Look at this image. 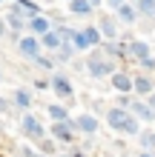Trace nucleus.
Listing matches in <instances>:
<instances>
[{"mask_svg": "<svg viewBox=\"0 0 155 157\" xmlns=\"http://www.w3.org/2000/svg\"><path fill=\"white\" fill-rule=\"evenodd\" d=\"M84 66H86V71H89L92 77H112V75H115V60L106 57L101 49H95L92 54H89V60L84 63Z\"/></svg>", "mask_w": 155, "mask_h": 157, "instance_id": "obj_1", "label": "nucleus"}, {"mask_svg": "<svg viewBox=\"0 0 155 157\" xmlns=\"http://www.w3.org/2000/svg\"><path fill=\"white\" fill-rule=\"evenodd\" d=\"M20 132L29 137L32 143H38V140H43V137H46V128H43V123L38 117H35L32 112H26L23 117H20Z\"/></svg>", "mask_w": 155, "mask_h": 157, "instance_id": "obj_2", "label": "nucleus"}, {"mask_svg": "<svg viewBox=\"0 0 155 157\" xmlns=\"http://www.w3.org/2000/svg\"><path fill=\"white\" fill-rule=\"evenodd\" d=\"M49 134H52V140H58L63 146H72V143L78 140V132H75V126H72V117L63 120V123H52Z\"/></svg>", "mask_w": 155, "mask_h": 157, "instance_id": "obj_3", "label": "nucleus"}, {"mask_svg": "<svg viewBox=\"0 0 155 157\" xmlns=\"http://www.w3.org/2000/svg\"><path fill=\"white\" fill-rule=\"evenodd\" d=\"M17 52H20V57L26 60H35L40 54V37H35V34H20V40H17Z\"/></svg>", "mask_w": 155, "mask_h": 157, "instance_id": "obj_4", "label": "nucleus"}, {"mask_svg": "<svg viewBox=\"0 0 155 157\" xmlns=\"http://www.w3.org/2000/svg\"><path fill=\"white\" fill-rule=\"evenodd\" d=\"M72 126H75V132L78 134H98V128H101V123H98V117L95 114H89V112H84V114H78V117H72Z\"/></svg>", "mask_w": 155, "mask_h": 157, "instance_id": "obj_5", "label": "nucleus"}, {"mask_svg": "<svg viewBox=\"0 0 155 157\" xmlns=\"http://www.w3.org/2000/svg\"><path fill=\"white\" fill-rule=\"evenodd\" d=\"M49 89H52L58 97H63V100H72V94H75V91H72V80H69L66 75H55V77L49 80Z\"/></svg>", "mask_w": 155, "mask_h": 157, "instance_id": "obj_6", "label": "nucleus"}, {"mask_svg": "<svg viewBox=\"0 0 155 157\" xmlns=\"http://www.w3.org/2000/svg\"><path fill=\"white\" fill-rule=\"evenodd\" d=\"M49 29H52V23H49L46 14H35V17H29V23H26V32L35 34V37H43Z\"/></svg>", "mask_w": 155, "mask_h": 157, "instance_id": "obj_7", "label": "nucleus"}, {"mask_svg": "<svg viewBox=\"0 0 155 157\" xmlns=\"http://www.w3.org/2000/svg\"><path fill=\"white\" fill-rule=\"evenodd\" d=\"M126 117H129V112H126V109H118V106H112L106 112V123L115 128V132H121L124 128V123H126Z\"/></svg>", "mask_w": 155, "mask_h": 157, "instance_id": "obj_8", "label": "nucleus"}, {"mask_svg": "<svg viewBox=\"0 0 155 157\" xmlns=\"http://www.w3.org/2000/svg\"><path fill=\"white\" fill-rule=\"evenodd\" d=\"M132 91H135V94H141V97H149L152 91H155V83H152L147 75H141V77H132Z\"/></svg>", "mask_w": 155, "mask_h": 157, "instance_id": "obj_9", "label": "nucleus"}, {"mask_svg": "<svg viewBox=\"0 0 155 157\" xmlns=\"http://www.w3.org/2000/svg\"><path fill=\"white\" fill-rule=\"evenodd\" d=\"M112 89L118 91V94H129L132 91V77L124 75V71H115L112 75Z\"/></svg>", "mask_w": 155, "mask_h": 157, "instance_id": "obj_10", "label": "nucleus"}, {"mask_svg": "<svg viewBox=\"0 0 155 157\" xmlns=\"http://www.w3.org/2000/svg\"><path fill=\"white\" fill-rule=\"evenodd\" d=\"M60 46H63V37L58 34V29H49V32H46V34H43V37H40V49H49V52H58Z\"/></svg>", "mask_w": 155, "mask_h": 157, "instance_id": "obj_11", "label": "nucleus"}, {"mask_svg": "<svg viewBox=\"0 0 155 157\" xmlns=\"http://www.w3.org/2000/svg\"><path fill=\"white\" fill-rule=\"evenodd\" d=\"M129 112H132V117H135V120H147V123L155 117V112H152V109H149L147 103H144V100H132Z\"/></svg>", "mask_w": 155, "mask_h": 157, "instance_id": "obj_12", "label": "nucleus"}, {"mask_svg": "<svg viewBox=\"0 0 155 157\" xmlns=\"http://www.w3.org/2000/svg\"><path fill=\"white\" fill-rule=\"evenodd\" d=\"M12 100H14L17 109H23V112H29V109H32V91L29 89H14Z\"/></svg>", "mask_w": 155, "mask_h": 157, "instance_id": "obj_13", "label": "nucleus"}, {"mask_svg": "<svg viewBox=\"0 0 155 157\" xmlns=\"http://www.w3.org/2000/svg\"><path fill=\"white\" fill-rule=\"evenodd\" d=\"M46 114L52 117V123H63V120H69V109L60 103H52V106H46Z\"/></svg>", "mask_w": 155, "mask_h": 157, "instance_id": "obj_14", "label": "nucleus"}, {"mask_svg": "<svg viewBox=\"0 0 155 157\" xmlns=\"http://www.w3.org/2000/svg\"><path fill=\"white\" fill-rule=\"evenodd\" d=\"M72 57H75V49H72V43H63L58 52H52V60H55V63H69Z\"/></svg>", "mask_w": 155, "mask_h": 157, "instance_id": "obj_15", "label": "nucleus"}, {"mask_svg": "<svg viewBox=\"0 0 155 157\" xmlns=\"http://www.w3.org/2000/svg\"><path fill=\"white\" fill-rule=\"evenodd\" d=\"M38 154L55 157V154H58V140H52V137H43V140H38Z\"/></svg>", "mask_w": 155, "mask_h": 157, "instance_id": "obj_16", "label": "nucleus"}, {"mask_svg": "<svg viewBox=\"0 0 155 157\" xmlns=\"http://www.w3.org/2000/svg\"><path fill=\"white\" fill-rule=\"evenodd\" d=\"M98 32H101L104 37H109V40H112L115 34H118V26H115V20H112V17H101V26H98Z\"/></svg>", "mask_w": 155, "mask_h": 157, "instance_id": "obj_17", "label": "nucleus"}, {"mask_svg": "<svg viewBox=\"0 0 155 157\" xmlns=\"http://www.w3.org/2000/svg\"><path fill=\"white\" fill-rule=\"evenodd\" d=\"M84 32V37L89 43V49H95V46H101V32H98V26H86V29H80Z\"/></svg>", "mask_w": 155, "mask_h": 157, "instance_id": "obj_18", "label": "nucleus"}, {"mask_svg": "<svg viewBox=\"0 0 155 157\" xmlns=\"http://www.w3.org/2000/svg\"><path fill=\"white\" fill-rule=\"evenodd\" d=\"M69 12L72 14H92V6H89V0H69Z\"/></svg>", "mask_w": 155, "mask_h": 157, "instance_id": "obj_19", "label": "nucleus"}, {"mask_svg": "<svg viewBox=\"0 0 155 157\" xmlns=\"http://www.w3.org/2000/svg\"><path fill=\"white\" fill-rule=\"evenodd\" d=\"M138 143H141L144 151H155V132H149V128H147V132H141L138 134Z\"/></svg>", "mask_w": 155, "mask_h": 157, "instance_id": "obj_20", "label": "nucleus"}, {"mask_svg": "<svg viewBox=\"0 0 155 157\" xmlns=\"http://www.w3.org/2000/svg\"><path fill=\"white\" fill-rule=\"evenodd\" d=\"M32 63H35V66H38V69H43V71H52L55 66H58V63H55V60L49 57V54H43V52H40V54H38V57H35Z\"/></svg>", "mask_w": 155, "mask_h": 157, "instance_id": "obj_21", "label": "nucleus"}, {"mask_svg": "<svg viewBox=\"0 0 155 157\" xmlns=\"http://www.w3.org/2000/svg\"><path fill=\"white\" fill-rule=\"evenodd\" d=\"M69 43H72V49H75V52H86V49H89V43H86V37H84V32H78V29H75V34H72V40H69Z\"/></svg>", "mask_w": 155, "mask_h": 157, "instance_id": "obj_22", "label": "nucleus"}, {"mask_svg": "<svg viewBox=\"0 0 155 157\" xmlns=\"http://www.w3.org/2000/svg\"><path fill=\"white\" fill-rule=\"evenodd\" d=\"M124 134H141V120H135L132 114L126 117V123H124V128H121Z\"/></svg>", "mask_w": 155, "mask_h": 157, "instance_id": "obj_23", "label": "nucleus"}, {"mask_svg": "<svg viewBox=\"0 0 155 157\" xmlns=\"http://www.w3.org/2000/svg\"><path fill=\"white\" fill-rule=\"evenodd\" d=\"M118 17H121L124 23H135V9H132V6H126V3H124V6H118Z\"/></svg>", "mask_w": 155, "mask_h": 157, "instance_id": "obj_24", "label": "nucleus"}, {"mask_svg": "<svg viewBox=\"0 0 155 157\" xmlns=\"http://www.w3.org/2000/svg\"><path fill=\"white\" fill-rule=\"evenodd\" d=\"M138 9L144 14H149V17H155V0H138Z\"/></svg>", "mask_w": 155, "mask_h": 157, "instance_id": "obj_25", "label": "nucleus"}, {"mask_svg": "<svg viewBox=\"0 0 155 157\" xmlns=\"http://www.w3.org/2000/svg\"><path fill=\"white\" fill-rule=\"evenodd\" d=\"M17 154H20V157H35V154H38V151H35V149H32V146H26V143H23V146H20V149H17Z\"/></svg>", "mask_w": 155, "mask_h": 157, "instance_id": "obj_26", "label": "nucleus"}, {"mask_svg": "<svg viewBox=\"0 0 155 157\" xmlns=\"http://www.w3.org/2000/svg\"><path fill=\"white\" fill-rule=\"evenodd\" d=\"M141 66L147 69V71H155V57H144V60H141Z\"/></svg>", "mask_w": 155, "mask_h": 157, "instance_id": "obj_27", "label": "nucleus"}, {"mask_svg": "<svg viewBox=\"0 0 155 157\" xmlns=\"http://www.w3.org/2000/svg\"><path fill=\"white\" fill-rule=\"evenodd\" d=\"M9 112H12V103L6 97H0V114H9Z\"/></svg>", "mask_w": 155, "mask_h": 157, "instance_id": "obj_28", "label": "nucleus"}, {"mask_svg": "<svg viewBox=\"0 0 155 157\" xmlns=\"http://www.w3.org/2000/svg\"><path fill=\"white\" fill-rule=\"evenodd\" d=\"M35 89H38V91H46V89H49V80L38 77V80H35Z\"/></svg>", "mask_w": 155, "mask_h": 157, "instance_id": "obj_29", "label": "nucleus"}, {"mask_svg": "<svg viewBox=\"0 0 155 157\" xmlns=\"http://www.w3.org/2000/svg\"><path fill=\"white\" fill-rule=\"evenodd\" d=\"M69 157H86V151H80V149H72V151H66Z\"/></svg>", "mask_w": 155, "mask_h": 157, "instance_id": "obj_30", "label": "nucleus"}, {"mask_svg": "<svg viewBox=\"0 0 155 157\" xmlns=\"http://www.w3.org/2000/svg\"><path fill=\"white\" fill-rule=\"evenodd\" d=\"M6 34H9V29H6V20L0 17V37H6Z\"/></svg>", "mask_w": 155, "mask_h": 157, "instance_id": "obj_31", "label": "nucleus"}, {"mask_svg": "<svg viewBox=\"0 0 155 157\" xmlns=\"http://www.w3.org/2000/svg\"><path fill=\"white\" fill-rule=\"evenodd\" d=\"M109 3H112V6L118 9V6H124V3H126V0H109Z\"/></svg>", "mask_w": 155, "mask_h": 157, "instance_id": "obj_32", "label": "nucleus"}, {"mask_svg": "<svg viewBox=\"0 0 155 157\" xmlns=\"http://www.w3.org/2000/svg\"><path fill=\"white\" fill-rule=\"evenodd\" d=\"M138 157H155V151H141Z\"/></svg>", "mask_w": 155, "mask_h": 157, "instance_id": "obj_33", "label": "nucleus"}, {"mask_svg": "<svg viewBox=\"0 0 155 157\" xmlns=\"http://www.w3.org/2000/svg\"><path fill=\"white\" fill-rule=\"evenodd\" d=\"M98 3H101V0H89V6H92V9H95V6H98Z\"/></svg>", "mask_w": 155, "mask_h": 157, "instance_id": "obj_34", "label": "nucleus"}, {"mask_svg": "<svg viewBox=\"0 0 155 157\" xmlns=\"http://www.w3.org/2000/svg\"><path fill=\"white\" fill-rule=\"evenodd\" d=\"M55 157H69V154H55Z\"/></svg>", "mask_w": 155, "mask_h": 157, "instance_id": "obj_35", "label": "nucleus"}, {"mask_svg": "<svg viewBox=\"0 0 155 157\" xmlns=\"http://www.w3.org/2000/svg\"><path fill=\"white\" fill-rule=\"evenodd\" d=\"M35 157H46V154H35Z\"/></svg>", "mask_w": 155, "mask_h": 157, "instance_id": "obj_36", "label": "nucleus"}, {"mask_svg": "<svg viewBox=\"0 0 155 157\" xmlns=\"http://www.w3.org/2000/svg\"><path fill=\"white\" fill-rule=\"evenodd\" d=\"M121 157H126V154H121Z\"/></svg>", "mask_w": 155, "mask_h": 157, "instance_id": "obj_37", "label": "nucleus"}, {"mask_svg": "<svg viewBox=\"0 0 155 157\" xmlns=\"http://www.w3.org/2000/svg\"><path fill=\"white\" fill-rule=\"evenodd\" d=\"M0 3H3V0H0Z\"/></svg>", "mask_w": 155, "mask_h": 157, "instance_id": "obj_38", "label": "nucleus"}, {"mask_svg": "<svg viewBox=\"0 0 155 157\" xmlns=\"http://www.w3.org/2000/svg\"><path fill=\"white\" fill-rule=\"evenodd\" d=\"M0 77H3V75H0Z\"/></svg>", "mask_w": 155, "mask_h": 157, "instance_id": "obj_39", "label": "nucleus"}]
</instances>
